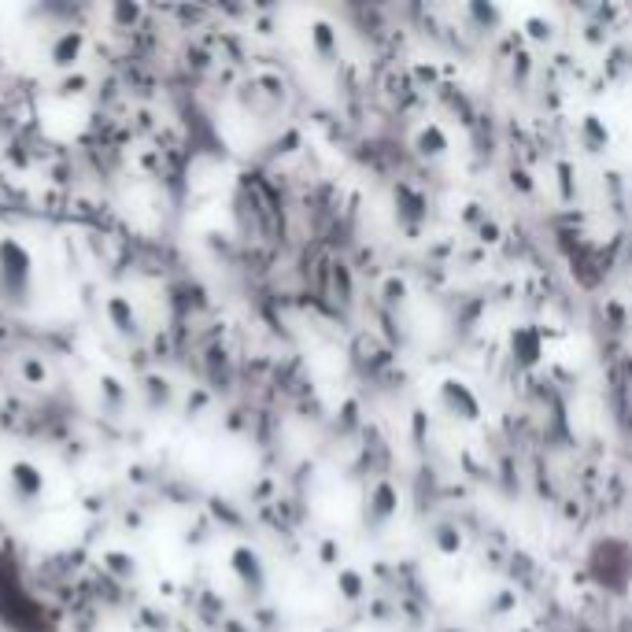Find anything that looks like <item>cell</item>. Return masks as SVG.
I'll return each instance as SVG.
<instances>
[{
  "label": "cell",
  "mask_w": 632,
  "mask_h": 632,
  "mask_svg": "<svg viewBox=\"0 0 632 632\" xmlns=\"http://www.w3.org/2000/svg\"><path fill=\"white\" fill-rule=\"evenodd\" d=\"M588 577L603 588L621 596L632 584V544L621 536H599L596 544L588 547Z\"/></svg>",
  "instance_id": "6da1fadb"
},
{
  "label": "cell",
  "mask_w": 632,
  "mask_h": 632,
  "mask_svg": "<svg viewBox=\"0 0 632 632\" xmlns=\"http://www.w3.org/2000/svg\"><path fill=\"white\" fill-rule=\"evenodd\" d=\"M0 289L12 300L30 289V256H26L23 244L0 241Z\"/></svg>",
  "instance_id": "7a4b0ae2"
},
{
  "label": "cell",
  "mask_w": 632,
  "mask_h": 632,
  "mask_svg": "<svg viewBox=\"0 0 632 632\" xmlns=\"http://www.w3.org/2000/svg\"><path fill=\"white\" fill-rule=\"evenodd\" d=\"M440 407L451 418H462V422H477L481 418V400H477V392L462 377H444L440 381Z\"/></svg>",
  "instance_id": "3957f363"
},
{
  "label": "cell",
  "mask_w": 632,
  "mask_h": 632,
  "mask_svg": "<svg viewBox=\"0 0 632 632\" xmlns=\"http://www.w3.org/2000/svg\"><path fill=\"white\" fill-rule=\"evenodd\" d=\"M544 355V337L536 326H518L511 333V359L518 366H536Z\"/></svg>",
  "instance_id": "277c9868"
},
{
  "label": "cell",
  "mask_w": 632,
  "mask_h": 632,
  "mask_svg": "<svg viewBox=\"0 0 632 632\" xmlns=\"http://www.w3.org/2000/svg\"><path fill=\"white\" fill-rule=\"evenodd\" d=\"M396 507H400V492H396V485L392 481H381V485L370 492V503H366V518L374 525H385L396 514Z\"/></svg>",
  "instance_id": "5b68a950"
},
{
  "label": "cell",
  "mask_w": 632,
  "mask_h": 632,
  "mask_svg": "<svg viewBox=\"0 0 632 632\" xmlns=\"http://www.w3.org/2000/svg\"><path fill=\"white\" fill-rule=\"evenodd\" d=\"M233 573H237L248 588H263V581H267L263 562H259V555L252 547H237V551H233Z\"/></svg>",
  "instance_id": "8992f818"
},
{
  "label": "cell",
  "mask_w": 632,
  "mask_h": 632,
  "mask_svg": "<svg viewBox=\"0 0 632 632\" xmlns=\"http://www.w3.org/2000/svg\"><path fill=\"white\" fill-rule=\"evenodd\" d=\"M12 481H15V496L19 499H37L41 496V488H45V477L37 466L30 462H15L12 466Z\"/></svg>",
  "instance_id": "52a82bcc"
},
{
  "label": "cell",
  "mask_w": 632,
  "mask_h": 632,
  "mask_svg": "<svg viewBox=\"0 0 632 632\" xmlns=\"http://www.w3.org/2000/svg\"><path fill=\"white\" fill-rule=\"evenodd\" d=\"M581 145L588 152H607L610 148V126L599 115H584L581 119Z\"/></svg>",
  "instance_id": "ba28073f"
},
{
  "label": "cell",
  "mask_w": 632,
  "mask_h": 632,
  "mask_svg": "<svg viewBox=\"0 0 632 632\" xmlns=\"http://www.w3.org/2000/svg\"><path fill=\"white\" fill-rule=\"evenodd\" d=\"M414 148H418V156H444L448 152V137H444V130H440L437 122H426L418 134H414Z\"/></svg>",
  "instance_id": "9c48e42d"
},
{
  "label": "cell",
  "mask_w": 632,
  "mask_h": 632,
  "mask_svg": "<svg viewBox=\"0 0 632 632\" xmlns=\"http://www.w3.org/2000/svg\"><path fill=\"white\" fill-rule=\"evenodd\" d=\"M396 207H400V219L407 222V226H414V222L426 219V200H422L418 193H411L407 185H400V189H396Z\"/></svg>",
  "instance_id": "30bf717a"
},
{
  "label": "cell",
  "mask_w": 632,
  "mask_h": 632,
  "mask_svg": "<svg viewBox=\"0 0 632 632\" xmlns=\"http://www.w3.org/2000/svg\"><path fill=\"white\" fill-rule=\"evenodd\" d=\"M433 540H437V547L444 551V555H455L462 547V536L455 525H437V533H433Z\"/></svg>",
  "instance_id": "8fae6325"
},
{
  "label": "cell",
  "mask_w": 632,
  "mask_h": 632,
  "mask_svg": "<svg viewBox=\"0 0 632 632\" xmlns=\"http://www.w3.org/2000/svg\"><path fill=\"white\" fill-rule=\"evenodd\" d=\"M311 37H315V49L322 52V56H333V52H337V34H333V26L329 23H315Z\"/></svg>",
  "instance_id": "7c38bea8"
},
{
  "label": "cell",
  "mask_w": 632,
  "mask_h": 632,
  "mask_svg": "<svg viewBox=\"0 0 632 632\" xmlns=\"http://www.w3.org/2000/svg\"><path fill=\"white\" fill-rule=\"evenodd\" d=\"M337 581H341L344 599H359V596H363V577H359L355 570H341V573H337Z\"/></svg>",
  "instance_id": "4fadbf2b"
},
{
  "label": "cell",
  "mask_w": 632,
  "mask_h": 632,
  "mask_svg": "<svg viewBox=\"0 0 632 632\" xmlns=\"http://www.w3.org/2000/svg\"><path fill=\"white\" fill-rule=\"evenodd\" d=\"M78 49H82V37H78V34H67V37L60 41V45L52 49V56H60V63H74Z\"/></svg>",
  "instance_id": "5bb4252c"
},
{
  "label": "cell",
  "mask_w": 632,
  "mask_h": 632,
  "mask_svg": "<svg viewBox=\"0 0 632 632\" xmlns=\"http://www.w3.org/2000/svg\"><path fill=\"white\" fill-rule=\"evenodd\" d=\"M322 632H337V629H322Z\"/></svg>",
  "instance_id": "9a60e30c"
}]
</instances>
